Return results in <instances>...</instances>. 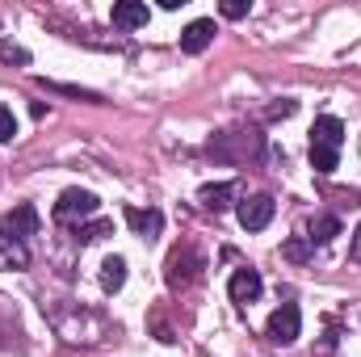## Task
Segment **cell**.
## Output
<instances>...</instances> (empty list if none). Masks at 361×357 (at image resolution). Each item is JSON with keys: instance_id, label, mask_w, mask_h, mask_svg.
I'll list each match as a JSON object with an SVG mask.
<instances>
[{"instance_id": "cell-1", "label": "cell", "mask_w": 361, "mask_h": 357, "mask_svg": "<svg viewBox=\"0 0 361 357\" xmlns=\"http://www.w3.org/2000/svg\"><path fill=\"white\" fill-rule=\"evenodd\" d=\"M261 152H265V135L261 131H227V135L210 139V156L214 160L248 164V160H261Z\"/></svg>"}, {"instance_id": "cell-2", "label": "cell", "mask_w": 361, "mask_h": 357, "mask_svg": "<svg viewBox=\"0 0 361 357\" xmlns=\"http://www.w3.org/2000/svg\"><path fill=\"white\" fill-rule=\"evenodd\" d=\"M202 253L193 248V244H177L173 253H169V261H164V282H169V290H189L197 277H202Z\"/></svg>"}, {"instance_id": "cell-3", "label": "cell", "mask_w": 361, "mask_h": 357, "mask_svg": "<svg viewBox=\"0 0 361 357\" xmlns=\"http://www.w3.org/2000/svg\"><path fill=\"white\" fill-rule=\"evenodd\" d=\"M101 210V198L92 189H63L59 202H55V223H85V219H97Z\"/></svg>"}, {"instance_id": "cell-4", "label": "cell", "mask_w": 361, "mask_h": 357, "mask_svg": "<svg viewBox=\"0 0 361 357\" xmlns=\"http://www.w3.org/2000/svg\"><path fill=\"white\" fill-rule=\"evenodd\" d=\"M265 332H269L273 345H294L298 332H302V315H298V307H294V303H281V307L269 315Z\"/></svg>"}, {"instance_id": "cell-5", "label": "cell", "mask_w": 361, "mask_h": 357, "mask_svg": "<svg viewBox=\"0 0 361 357\" xmlns=\"http://www.w3.org/2000/svg\"><path fill=\"white\" fill-rule=\"evenodd\" d=\"M0 236H8V240H30V236H38V210L30 206V202H21V206H13L4 219H0Z\"/></svg>"}, {"instance_id": "cell-6", "label": "cell", "mask_w": 361, "mask_h": 357, "mask_svg": "<svg viewBox=\"0 0 361 357\" xmlns=\"http://www.w3.org/2000/svg\"><path fill=\"white\" fill-rule=\"evenodd\" d=\"M273 210H277V202H273L269 193H257V198H244L235 214H240V227L244 231H265L273 223Z\"/></svg>"}, {"instance_id": "cell-7", "label": "cell", "mask_w": 361, "mask_h": 357, "mask_svg": "<svg viewBox=\"0 0 361 357\" xmlns=\"http://www.w3.org/2000/svg\"><path fill=\"white\" fill-rule=\"evenodd\" d=\"M261 290H265V282H261V273H257V269H235V273H231V282H227V294H231V303H235V307L257 303V298H261Z\"/></svg>"}, {"instance_id": "cell-8", "label": "cell", "mask_w": 361, "mask_h": 357, "mask_svg": "<svg viewBox=\"0 0 361 357\" xmlns=\"http://www.w3.org/2000/svg\"><path fill=\"white\" fill-rule=\"evenodd\" d=\"M122 214H126V223H130L135 236H143V240H160V231H164V214H160L156 206H147V210H143V206H126Z\"/></svg>"}, {"instance_id": "cell-9", "label": "cell", "mask_w": 361, "mask_h": 357, "mask_svg": "<svg viewBox=\"0 0 361 357\" xmlns=\"http://www.w3.org/2000/svg\"><path fill=\"white\" fill-rule=\"evenodd\" d=\"M214 34H219L214 21H210V17H197V21H189V25L180 30V51H185V55H202V51L214 42Z\"/></svg>"}, {"instance_id": "cell-10", "label": "cell", "mask_w": 361, "mask_h": 357, "mask_svg": "<svg viewBox=\"0 0 361 357\" xmlns=\"http://www.w3.org/2000/svg\"><path fill=\"white\" fill-rule=\"evenodd\" d=\"M311 143H315V147H332V152H341V147H345V122L332 118V114L315 118V126H311Z\"/></svg>"}, {"instance_id": "cell-11", "label": "cell", "mask_w": 361, "mask_h": 357, "mask_svg": "<svg viewBox=\"0 0 361 357\" xmlns=\"http://www.w3.org/2000/svg\"><path fill=\"white\" fill-rule=\"evenodd\" d=\"M231 198H235V185H231V181H214V185H202V189H197L202 210H214V214H223V210L231 206Z\"/></svg>"}, {"instance_id": "cell-12", "label": "cell", "mask_w": 361, "mask_h": 357, "mask_svg": "<svg viewBox=\"0 0 361 357\" xmlns=\"http://www.w3.org/2000/svg\"><path fill=\"white\" fill-rule=\"evenodd\" d=\"M147 4L143 0H118L114 4V25L118 30H139V25H147Z\"/></svg>"}, {"instance_id": "cell-13", "label": "cell", "mask_w": 361, "mask_h": 357, "mask_svg": "<svg viewBox=\"0 0 361 357\" xmlns=\"http://www.w3.org/2000/svg\"><path fill=\"white\" fill-rule=\"evenodd\" d=\"M21 269H30V248L21 240L0 236V273H21Z\"/></svg>"}, {"instance_id": "cell-14", "label": "cell", "mask_w": 361, "mask_h": 357, "mask_svg": "<svg viewBox=\"0 0 361 357\" xmlns=\"http://www.w3.org/2000/svg\"><path fill=\"white\" fill-rule=\"evenodd\" d=\"M101 286H105L109 294H118V290L126 286V261H122V257H105V261H101Z\"/></svg>"}, {"instance_id": "cell-15", "label": "cell", "mask_w": 361, "mask_h": 357, "mask_svg": "<svg viewBox=\"0 0 361 357\" xmlns=\"http://www.w3.org/2000/svg\"><path fill=\"white\" fill-rule=\"evenodd\" d=\"M336 236H341V219H336V214H315V219H311V236H307L311 244H328V240H336Z\"/></svg>"}, {"instance_id": "cell-16", "label": "cell", "mask_w": 361, "mask_h": 357, "mask_svg": "<svg viewBox=\"0 0 361 357\" xmlns=\"http://www.w3.org/2000/svg\"><path fill=\"white\" fill-rule=\"evenodd\" d=\"M101 236H114V223H109V219H92V223L72 227V240H76V244H92V240H101Z\"/></svg>"}, {"instance_id": "cell-17", "label": "cell", "mask_w": 361, "mask_h": 357, "mask_svg": "<svg viewBox=\"0 0 361 357\" xmlns=\"http://www.w3.org/2000/svg\"><path fill=\"white\" fill-rule=\"evenodd\" d=\"M336 160H341V152H332V147H315V143H311V169H315L319 177H332V173H336Z\"/></svg>"}, {"instance_id": "cell-18", "label": "cell", "mask_w": 361, "mask_h": 357, "mask_svg": "<svg viewBox=\"0 0 361 357\" xmlns=\"http://www.w3.org/2000/svg\"><path fill=\"white\" fill-rule=\"evenodd\" d=\"M47 92H63V97H80V101H101L92 89H76V85H59V80H38Z\"/></svg>"}, {"instance_id": "cell-19", "label": "cell", "mask_w": 361, "mask_h": 357, "mask_svg": "<svg viewBox=\"0 0 361 357\" xmlns=\"http://www.w3.org/2000/svg\"><path fill=\"white\" fill-rule=\"evenodd\" d=\"M17 139V118L8 105H0V143H13Z\"/></svg>"}, {"instance_id": "cell-20", "label": "cell", "mask_w": 361, "mask_h": 357, "mask_svg": "<svg viewBox=\"0 0 361 357\" xmlns=\"http://www.w3.org/2000/svg\"><path fill=\"white\" fill-rule=\"evenodd\" d=\"M281 253H286V261H307L311 257V240H290Z\"/></svg>"}, {"instance_id": "cell-21", "label": "cell", "mask_w": 361, "mask_h": 357, "mask_svg": "<svg viewBox=\"0 0 361 357\" xmlns=\"http://www.w3.org/2000/svg\"><path fill=\"white\" fill-rule=\"evenodd\" d=\"M248 0H223V17H231V21H240V17H248Z\"/></svg>"}, {"instance_id": "cell-22", "label": "cell", "mask_w": 361, "mask_h": 357, "mask_svg": "<svg viewBox=\"0 0 361 357\" xmlns=\"http://www.w3.org/2000/svg\"><path fill=\"white\" fill-rule=\"evenodd\" d=\"M8 63H30V51H21V47H13V42H4V51H0Z\"/></svg>"}, {"instance_id": "cell-23", "label": "cell", "mask_w": 361, "mask_h": 357, "mask_svg": "<svg viewBox=\"0 0 361 357\" xmlns=\"http://www.w3.org/2000/svg\"><path fill=\"white\" fill-rule=\"evenodd\" d=\"M294 109H298L294 101H277V105H269V118H290Z\"/></svg>"}, {"instance_id": "cell-24", "label": "cell", "mask_w": 361, "mask_h": 357, "mask_svg": "<svg viewBox=\"0 0 361 357\" xmlns=\"http://www.w3.org/2000/svg\"><path fill=\"white\" fill-rule=\"evenodd\" d=\"M349 257H353V261H361V227H357V236H353V248H349Z\"/></svg>"}]
</instances>
